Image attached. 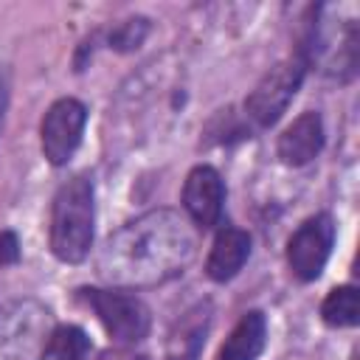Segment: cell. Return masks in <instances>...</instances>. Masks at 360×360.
I'll return each instance as SVG.
<instances>
[{"mask_svg": "<svg viewBox=\"0 0 360 360\" xmlns=\"http://www.w3.org/2000/svg\"><path fill=\"white\" fill-rule=\"evenodd\" d=\"M101 360H143V357H135L127 352H112V354H101Z\"/></svg>", "mask_w": 360, "mask_h": 360, "instance_id": "18", "label": "cell"}, {"mask_svg": "<svg viewBox=\"0 0 360 360\" xmlns=\"http://www.w3.org/2000/svg\"><path fill=\"white\" fill-rule=\"evenodd\" d=\"M323 149V121L318 112H301L281 135H278V158L284 166H307L309 160L318 158V152Z\"/></svg>", "mask_w": 360, "mask_h": 360, "instance_id": "10", "label": "cell"}, {"mask_svg": "<svg viewBox=\"0 0 360 360\" xmlns=\"http://www.w3.org/2000/svg\"><path fill=\"white\" fill-rule=\"evenodd\" d=\"M335 245V222L329 214H315L298 225V231L287 242V264L298 281H315L332 253Z\"/></svg>", "mask_w": 360, "mask_h": 360, "instance_id": "8", "label": "cell"}, {"mask_svg": "<svg viewBox=\"0 0 360 360\" xmlns=\"http://www.w3.org/2000/svg\"><path fill=\"white\" fill-rule=\"evenodd\" d=\"M93 183L79 174L59 186L51 205V250L65 264H79L87 259L93 245Z\"/></svg>", "mask_w": 360, "mask_h": 360, "instance_id": "2", "label": "cell"}, {"mask_svg": "<svg viewBox=\"0 0 360 360\" xmlns=\"http://www.w3.org/2000/svg\"><path fill=\"white\" fill-rule=\"evenodd\" d=\"M146 31H149V20L132 17V20L121 22V25L110 34V48H115V51H132V48H138V45L143 42Z\"/></svg>", "mask_w": 360, "mask_h": 360, "instance_id": "15", "label": "cell"}, {"mask_svg": "<svg viewBox=\"0 0 360 360\" xmlns=\"http://www.w3.org/2000/svg\"><path fill=\"white\" fill-rule=\"evenodd\" d=\"M321 318L326 326L343 329V326H354L357 323V287L343 284L329 290V295L321 304Z\"/></svg>", "mask_w": 360, "mask_h": 360, "instance_id": "13", "label": "cell"}, {"mask_svg": "<svg viewBox=\"0 0 360 360\" xmlns=\"http://www.w3.org/2000/svg\"><path fill=\"white\" fill-rule=\"evenodd\" d=\"M53 329L45 304L34 298L8 304L0 312V360H45Z\"/></svg>", "mask_w": 360, "mask_h": 360, "instance_id": "3", "label": "cell"}, {"mask_svg": "<svg viewBox=\"0 0 360 360\" xmlns=\"http://www.w3.org/2000/svg\"><path fill=\"white\" fill-rule=\"evenodd\" d=\"M197 250V233L186 214L152 208L112 231L96 259L98 276L110 287H155L180 276Z\"/></svg>", "mask_w": 360, "mask_h": 360, "instance_id": "1", "label": "cell"}, {"mask_svg": "<svg viewBox=\"0 0 360 360\" xmlns=\"http://www.w3.org/2000/svg\"><path fill=\"white\" fill-rule=\"evenodd\" d=\"M248 256H250V236H248V231L228 225V228H222L217 233V239L211 245V253L205 259V276L211 281L225 284V281H231L245 267Z\"/></svg>", "mask_w": 360, "mask_h": 360, "instance_id": "11", "label": "cell"}, {"mask_svg": "<svg viewBox=\"0 0 360 360\" xmlns=\"http://www.w3.org/2000/svg\"><path fill=\"white\" fill-rule=\"evenodd\" d=\"M304 73H307V62L301 59V53L273 65L259 79V84L250 90V96L245 101L248 118L256 127H273L284 115L290 101L295 98V93H298L301 82H304Z\"/></svg>", "mask_w": 360, "mask_h": 360, "instance_id": "6", "label": "cell"}, {"mask_svg": "<svg viewBox=\"0 0 360 360\" xmlns=\"http://www.w3.org/2000/svg\"><path fill=\"white\" fill-rule=\"evenodd\" d=\"M17 259H20V242H17V233L3 231V233H0V264H14Z\"/></svg>", "mask_w": 360, "mask_h": 360, "instance_id": "16", "label": "cell"}, {"mask_svg": "<svg viewBox=\"0 0 360 360\" xmlns=\"http://www.w3.org/2000/svg\"><path fill=\"white\" fill-rule=\"evenodd\" d=\"M6 107H8V79H6V73H0V129H3Z\"/></svg>", "mask_w": 360, "mask_h": 360, "instance_id": "17", "label": "cell"}, {"mask_svg": "<svg viewBox=\"0 0 360 360\" xmlns=\"http://www.w3.org/2000/svg\"><path fill=\"white\" fill-rule=\"evenodd\" d=\"M264 340H267V321L262 312H245L236 326L231 329V335L225 338V343L217 352V360H256L264 352Z\"/></svg>", "mask_w": 360, "mask_h": 360, "instance_id": "12", "label": "cell"}, {"mask_svg": "<svg viewBox=\"0 0 360 360\" xmlns=\"http://www.w3.org/2000/svg\"><path fill=\"white\" fill-rule=\"evenodd\" d=\"M79 292L90 304V309L96 312V318L101 321V326L107 329V335L115 343L129 346L149 335L152 315L138 295H132L121 287H107V290L93 287V290H79Z\"/></svg>", "mask_w": 360, "mask_h": 360, "instance_id": "5", "label": "cell"}, {"mask_svg": "<svg viewBox=\"0 0 360 360\" xmlns=\"http://www.w3.org/2000/svg\"><path fill=\"white\" fill-rule=\"evenodd\" d=\"M90 354V338L84 335L82 326H56L48 343V357L51 360H84Z\"/></svg>", "mask_w": 360, "mask_h": 360, "instance_id": "14", "label": "cell"}, {"mask_svg": "<svg viewBox=\"0 0 360 360\" xmlns=\"http://www.w3.org/2000/svg\"><path fill=\"white\" fill-rule=\"evenodd\" d=\"M318 14L321 20L312 22L301 59L307 68L315 65L323 76L349 82L357 73V22L326 17L323 8H318Z\"/></svg>", "mask_w": 360, "mask_h": 360, "instance_id": "4", "label": "cell"}, {"mask_svg": "<svg viewBox=\"0 0 360 360\" xmlns=\"http://www.w3.org/2000/svg\"><path fill=\"white\" fill-rule=\"evenodd\" d=\"M87 107L79 98H59L48 107L39 124V146L51 166H65L82 143Z\"/></svg>", "mask_w": 360, "mask_h": 360, "instance_id": "7", "label": "cell"}, {"mask_svg": "<svg viewBox=\"0 0 360 360\" xmlns=\"http://www.w3.org/2000/svg\"><path fill=\"white\" fill-rule=\"evenodd\" d=\"M225 202V183L214 166H194L183 183V208L191 225L214 228L222 217Z\"/></svg>", "mask_w": 360, "mask_h": 360, "instance_id": "9", "label": "cell"}]
</instances>
